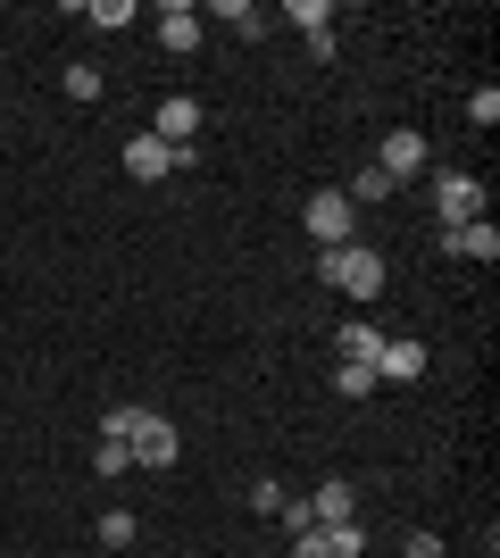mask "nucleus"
<instances>
[{"instance_id": "obj_1", "label": "nucleus", "mask_w": 500, "mask_h": 558, "mask_svg": "<svg viewBox=\"0 0 500 558\" xmlns=\"http://www.w3.org/2000/svg\"><path fill=\"white\" fill-rule=\"evenodd\" d=\"M326 283H333V292H351V301H376V292H383V251H367V242L326 251Z\"/></svg>"}, {"instance_id": "obj_2", "label": "nucleus", "mask_w": 500, "mask_h": 558, "mask_svg": "<svg viewBox=\"0 0 500 558\" xmlns=\"http://www.w3.org/2000/svg\"><path fill=\"white\" fill-rule=\"evenodd\" d=\"M434 217H442V226H467V217H484V184L467 175V167H442V175H434Z\"/></svg>"}, {"instance_id": "obj_3", "label": "nucleus", "mask_w": 500, "mask_h": 558, "mask_svg": "<svg viewBox=\"0 0 500 558\" xmlns=\"http://www.w3.org/2000/svg\"><path fill=\"white\" fill-rule=\"evenodd\" d=\"M192 159H200V150H167L159 134L125 142V175H134V184H159V175H175V167H192Z\"/></svg>"}, {"instance_id": "obj_4", "label": "nucleus", "mask_w": 500, "mask_h": 558, "mask_svg": "<svg viewBox=\"0 0 500 558\" xmlns=\"http://www.w3.org/2000/svg\"><path fill=\"white\" fill-rule=\"evenodd\" d=\"M125 450H134V466H150V475H167V466L184 459V434H175V425H167V417H143V434H134V442H125Z\"/></svg>"}, {"instance_id": "obj_5", "label": "nucleus", "mask_w": 500, "mask_h": 558, "mask_svg": "<svg viewBox=\"0 0 500 558\" xmlns=\"http://www.w3.org/2000/svg\"><path fill=\"white\" fill-rule=\"evenodd\" d=\"M376 167L392 175V184H408V175L426 167V134H417V125H392V134H383V150H376Z\"/></svg>"}, {"instance_id": "obj_6", "label": "nucleus", "mask_w": 500, "mask_h": 558, "mask_svg": "<svg viewBox=\"0 0 500 558\" xmlns=\"http://www.w3.org/2000/svg\"><path fill=\"white\" fill-rule=\"evenodd\" d=\"M150 134H159L167 150H192V134H200V100H192V93H167V100H159V125H150Z\"/></svg>"}, {"instance_id": "obj_7", "label": "nucleus", "mask_w": 500, "mask_h": 558, "mask_svg": "<svg viewBox=\"0 0 500 558\" xmlns=\"http://www.w3.org/2000/svg\"><path fill=\"white\" fill-rule=\"evenodd\" d=\"M309 233L326 242V251H342V242H351V192H317L309 201Z\"/></svg>"}, {"instance_id": "obj_8", "label": "nucleus", "mask_w": 500, "mask_h": 558, "mask_svg": "<svg viewBox=\"0 0 500 558\" xmlns=\"http://www.w3.org/2000/svg\"><path fill=\"white\" fill-rule=\"evenodd\" d=\"M284 25H301V43H309L317 59H333V9H326V0H292Z\"/></svg>"}, {"instance_id": "obj_9", "label": "nucleus", "mask_w": 500, "mask_h": 558, "mask_svg": "<svg viewBox=\"0 0 500 558\" xmlns=\"http://www.w3.org/2000/svg\"><path fill=\"white\" fill-rule=\"evenodd\" d=\"M442 251L484 258V267H492V258H500V226H484V217H467V226H442Z\"/></svg>"}, {"instance_id": "obj_10", "label": "nucleus", "mask_w": 500, "mask_h": 558, "mask_svg": "<svg viewBox=\"0 0 500 558\" xmlns=\"http://www.w3.org/2000/svg\"><path fill=\"white\" fill-rule=\"evenodd\" d=\"M159 43L175 50V59L200 50V9H192V0H167V9H159Z\"/></svg>"}, {"instance_id": "obj_11", "label": "nucleus", "mask_w": 500, "mask_h": 558, "mask_svg": "<svg viewBox=\"0 0 500 558\" xmlns=\"http://www.w3.org/2000/svg\"><path fill=\"white\" fill-rule=\"evenodd\" d=\"M426 375V342H383L376 350V384H417Z\"/></svg>"}, {"instance_id": "obj_12", "label": "nucleus", "mask_w": 500, "mask_h": 558, "mask_svg": "<svg viewBox=\"0 0 500 558\" xmlns=\"http://www.w3.org/2000/svg\"><path fill=\"white\" fill-rule=\"evenodd\" d=\"M376 350H383V333H376V326H358V317L342 326V359H351V367H376Z\"/></svg>"}, {"instance_id": "obj_13", "label": "nucleus", "mask_w": 500, "mask_h": 558, "mask_svg": "<svg viewBox=\"0 0 500 558\" xmlns=\"http://www.w3.org/2000/svg\"><path fill=\"white\" fill-rule=\"evenodd\" d=\"M309 517H317V525H342V517H351V484H317L309 492Z\"/></svg>"}, {"instance_id": "obj_14", "label": "nucleus", "mask_w": 500, "mask_h": 558, "mask_svg": "<svg viewBox=\"0 0 500 558\" xmlns=\"http://www.w3.org/2000/svg\"><path fill=\"white\" fill-rule=\"evenodd\" d=\"M317 542H326V558H358V550H367L358 517H342V525H317Z\"/></svg>"}, {"instance_id": "obj_15", "label": "nucleus", "mask_w": 500, "mask_h": 558, "mask_svg": "<svg viewBox=\"0 0 500 558\" xmlns=\"http://www.w3.org/2000/svg\"><path fill=\"white\" fill-rule=\"evenodd\" d=\"M84 25H93V34H125V25H134V0H93Z\"/></svg>"}, {"instance_id": "obj_16", "label": "nucleus", "mask_w": 500, "mask_h": 558, "mask_svg": "<svg viewBox=\"0 0 500 558\" xmlns=\"http://www.w3.org/2000/svg\"><path fill=\"white\" fill-rule=\"evenodd\" d=\"M392 192H401V184H392L383 167H358V175H351V209H358V201H392Z\"/></svg>"}, {"instance_id": "obj_17", "label": "nucleus", "mask_w": 500, "mask_h": 558, "mask_svg": "<svg viewBox=\"0 0 500 558\" xmlns=\"http://www.w3.org/2000/svg\"><path fill=\"white\" fill-rule=\"evenodd\" d=\"M143 417H150V409H109V417H100V442H134Z\"/></svg>"}, {"instance_id": "obj_18", "label": "nucleus", "mask_w": 500, "mask_h": 558, "mask_svg": "<svg viewBox=\"0 0 500 558\" xmlns=\"http://www.w3.org/2000/svg\"><path fill=\"white\" fill-rule=\"evenodd\" d=\"M217 25H234V34H267V17L251 0H217Z\"/></svg>"}, {"instance_id": "obj_19", "label": "nucleus", "mask_w": 500, "mask_h": 558, "mask_svg": "<svg viewBox=\"0 0 500 558\" xmlns=\"http://www.w3.org/2000/svg\"><path fill=\"white\" fill-rule=\"evenodd\" d=\"M333 392H342V400H367V392H376V367H351V359H342V367H333Z\"/></svg>"}, {"instance_id": "obj_20", "label": "nucleus", "mask_w": 500, "mask_h": 558, "mask_svg": "<svg viewBox=\"0 0 500 558\" xmlns=\"http://www.w3.org/2000/svg\"><path fill=\"white\" fill-rule=\"evenodd\" d=\"M93 466H100V475H125V466H134V450H125V442H93Z\"/></svg>"}, {"instance_id": "obj_21", "label": "nucleus", "mask_w": 500, "mask_h": 558, "mask_svg": "<svg viewBox=\"0 0 500 558\" xmlns=\"http://www.w3.org/2000/svg\"><path fill=\"white\" fill-rule=\"evenodd\" d=\"M100 542H109V550H125V542H134V517L109 509V517H100Z\"/></svg>"}, {"instance_id": "obj_22", "label": "nucleus", "mask_w": 500, "mask_h": 558, "mask_svg": "<svg viewBox=\"0 0 500 558\" xmlns=\"http://www.w3.org/2000/svg\"><path fill=\"white\" fill-rule=\"evenodd\" d=\"M68 93H75V100H100V68H84V59H75V68H68Z\"/></svg>"}, {"instance_id": "obj_23", "label": "nucleus", "mask_w": 500, "mask_h": 558, "mask_svg": "<svg viewBox=\"0 0 500 558\" xmlns=\"http://www.w3.org/2000/svg\"><path fill=\"white\" fill-rule=\"evenodd\" d=\"M492 117H500V93H492V84H484V93H467V125H492Z\"/></svg>"}, {"instance_id": "obj_24", "label": "nucleus", "mask_w": 500, "mask_h": 558, "mask_svg": "<svg viewBox=\"0 0 500 558\" xmlns=\"http://www.w3.org/2000/svg\"><path fill=\"white\" fill-rule=\"evenodd\" d=\"M408 558H442V542H434V534H408Z\"/></svg>"}]
</instances>
